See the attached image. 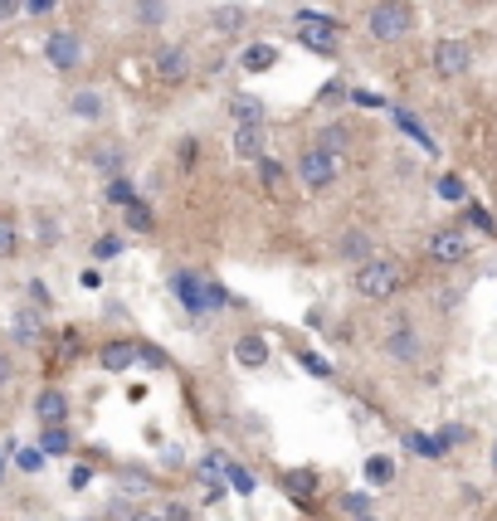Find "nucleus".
Returning <instances> with one entry per match:
<instances>
[{
    "label": "nucleus",
    "mask_w": 497,
    "mask_h": 521,
    "mask_svg": "<svg viewBox=\"0 0 497 521\" xmlns=\"http://www.w3.org/2000/svg\"><path fill=\"white\" fill-rule=\"evenodd\" d=\"M439 195H444V200H454V205H459V200H468L463 176H439Z\"/></svg>",
    "instance_id": "33"
},
{
    "label": "nucleus",
    "mask_w": 497,
    "mask_h": 521,
    "mask_svg": "<svg viewBox=\"0 0 497 521\" xmlns=\"http://www.w3.org/2000/svg\"><path fill=\"white\" fill-rule=\"evenodd\" d=\"M108 200H113V205H132V200H137V190L127 186L122 176H113V181H108Z\"/></svg>",
    "instance_id": "36"
},
{
    "label": "nucleus",
    "mask_w": 497,
    "mask_h": 521,
    "mask_svg": "<svg viewBox=\"0 0 497 521\" xmlns=\"http://www.w3.org/2000/svg\"><path fill=\"white\" fill-rule=\"evenodd\" d=\"M39 448H44L49 458H64V453L74 448V434H69L64 424H39Z\"/></svg>",
    "instance_id": "21"
},
{
    "label": "nucleus",
    "mask_w": 497,
    "mask_h": 521,
    "mask_svg": "<svg viewBox=\"0 0 497 521\" xmlns=\"http://www.w3.org/2000/svg\"><path fill=\"white\" fill-rule=\"evenodd\" d=\"M405 444H410V453H420V458H439V453H449V444H444L439 434H405Z\"/></svg>",
    "instance_id": "28"
},
{
    "label": "nucleus",
    "mask_w": 497,
    "mask_h": 521,
    "mask_svg": "<svg viewBox=\"0 0 497 521\" xmlns=\"http://www.w3.org/2000/svg\"><path fill=\"white\" fill-rule=\"evenodd\" d=\"M264 132L268 127H234V156L239 161H259L264 156Z\"/></svg>",
    "instance_id": "20"
},
{
    "label": "nucleus",
    "mask_w": 497,
    "mask_h": 521,
    "mask_svg": "<svg viewBox=\"0 0 497 521\" xmlns=\"http://www.w3.org/2000/svg\"><path fill=\"white\" fill-rule=\"evenodd\" d=\"M127 521H166V517H156V512H132Z\"/></svg>",
    "instance_id": "50"
},
{
    "label": "nucleus",
    "mask_w": 497,
    "mask_h": 521,
    "mask_svg": "<svg viewBox=\"0 0 497 521\" xmlns=\"http://www.w3.org/2000/svg\"><path fill=\"white\" fill-rule=\"evenodd\" d=\"M142 366L161 371V366H166V351H161V346H142Z\"/></svg>",
    "instance_id": "42"
},
{
    "label": "nucleus",
    "mask_w": 497,
    "mask_h": 521,
    "mask_svg": "<svg viewBox=\"0 0 497 521\" xmlns=\"http://www.w3.org/2000/svg\"><path fill=\"white\" fill-rule=\"evenodd\" d=\"M234 361L244 366V371H259L268 361V341L264 336H254V332H244L239 341H234Z\"/></svg>",
    "instance_id": "18"
},
{
    "label": "nucleus",
    "mask_w": 497,
    "mask_h": 521,
    "mask_svg": "<svg viewBox=\"0 0 497 521\" xmlns=\"http://www.w3.org/2000/svg\"><path fill=\"white\" fill-rule=\"evenodd\" d=\"M15 10H25V0H0V20H10Z\"/></svg>",
    "instance_id": "48"
},
{
    "label": "nucleus",
    "mask_w": 497,
    "mask_h": 521,
    "mask_svg": "<svg viewBox=\"0 0 497 521\" xmlns=\"http://www.w3.org/2000/svg\"><path fill=\"white\" fill-rule=\"evenodd\" d=\"M137 361H142V346H137V341H108V346H103V351H98V366H103V371H132V366H137Z\"/></svg>",
    "instance_id": "12"
},
{
    "label": "nucleus",
    "mask_w": 497,
    "mask_h": 521,
    "mask_svg": "<svg viewBox=\"0 0 497 521\" xmlns=\"http://www.w3.org/2000/svg\"><path fill=\"white\" fill-rule=\"evenodd\" d=\"M381 356L385 361H395V366H420L424 361V336L415 327V317H390V327L381 336Z\"/></svg>",
    "instance_id": "5"
},
{
    "label": "nucleus",
    "mask_w": 497,
    "mask_h": 521,
    "mask_svg": "<svg viewBox=\"0 0 497 521\" xmlns=\"http://www.w3.org/2000/svg\"><path fill=\"white\" fill-rule=\"evenodd\" d=\"M10 336H15V346H39L44 341V317H39L35 307H20L10 317Z\"/></svg>",
    "instance_id": "14"
},
{
    "label": "nucleus",
    "mask_w": 497,
    "mask_h": 521,
    "mask_svg": "<svg viewBox=\"0 0 497 521\" xmlns=\"http://www.w3.org/2000/svg\"><path fill=\"white\" fill-rule=\"evenodd\" d=\"M59 0H25V15H49Z\"/></svg>",
    "instance_id": "45"
},
{
    "label": "nucleus",
    "mask_w": 497,
    "mask_h": 521,
    "mask_svg": "<svg viewBox=\"0 0 497 521\" xmlns=\"http://www.w3.org/2000/svg\"><path fill=\"white\" fill-rule=\"evenodd\" d=\"M493 468H497V444H493Z\"/></svg>",
    "instance_id": "52"
},
{
    "label": "nucleus",
    "mask_w": 497,
    "mask_h": 521,
    "mask_svg": "<svg viewBox=\"0 0 497 521\" xmlns=\"http://www.w3.org/2000/svg\"><path fill=\"white\" fill-rule=\"evenodd\" d=\"M342 171H346L342 151H327L322 142H312V147L298 151V181H303V190H312V195L332 190L342 181Z\"/></svg>",
    "instance_id": "2"
},
{
    "label": "nucleus",
    "mask_w": 497,
    "mask_h": 521,
    "mask_svg": "<svg viewBox=\"0 0 497 521\" xmlns=\"http://www.w3.org/2000/svg\"><path fill=\"white\" fill-rule=\"evenodd\" d=\"M127 244H122V234H98V244H93V259H117Z\"/></svg>",
    "instance_id": "32"
},
{
    "label": "nucleus",
    "mask_w": 497,
    "mask_h": 521,
    "mask_svg": "<svg viewBox=\"0 0 497 521\" xmlns=\"http://www.w3.org/2000/svg\"><path fill=\"white\" fill-rule=\"evenodd\" d=\"M210 25H215V30H239V25H244V10H234V5H220V10H215V15H210Z\"/></svg>",
    "instance_id": "31"
},
{
    "label": "nucleus",
    "mask_w": 497,
    "mask_h": 521,
    "mask_svg": "<svg viewBox=\"0 0 497 521\" xmlns=\"http://www.w3.org/2000/svg\"><path fill=\"white\" fill-rule=\"evenodd\" d=\"M152 78L166 83V88H181L191 78V49L186 44H161L152 54Z\"/></svg>",
    "instance_id": "8"
},
{
    "label": "nucleus",
    "mask_w": 497,
    "mask_h": 521,
    "mask_svg": "<svg viewBox=\"0 0 497 521\" xmlns=\"http://www.w3.org/2000/svg\"><path fill=\"white\" fill-rule=\"evenodd\" d=\"M10 380H15V361L0 351V385H10Z\"/></svg>",
    "instance_id": "47"
},
{
    "label": "nucleus",
    "mask_w": 497,
    "mask_h": 521,
    "mask_svg": "<svg viewBox=\"0 0 497 521\" xmlns=\"http://www.w3.org/2000/svg\"><path fill=\"white\" fill-rule=\"evenodd\" d=\"M171 293H176V302L191 312L195 322H200V317H215V312L230 307L225 283H215V278H205V273H191V268H176V273H171Z\"/></svg>",
    "instance_id": "1"
},
{
    "label": "nucleus",
    "mask_w": 497,
    "mask_h": 521,
    "mask_svg": "<svg viewBox=\"0 0 497 521\" xmlns=\"http://www.w3.org/2000/svg\"><path fill=\"white\" fill-rule=\"evenodd\" d=\"M298 361H303V366H307V371H312V375H322V380H332V361H322L317 351H303Z\"/></svg>",
    "instance_id": "37"
},
{
    "label": "nucleus",
    "mask_w": 497,
    "mask_h": 521,
    "mask_svg": "<svg viewBox=\"0 0 497 521\" xmlns=\"http://www.w3.org/2000/svg\"><path fill=\"white\" fill-rule=\"evenodd\" d=\"M390 112H395V122H400V127H405V132L415 137V142H424V151H429V156L439 151V147H434V137H429V132H424V127H420V117H410V112H405V108H390Z\"/></svg>",
    "instance_id": "29"
},
{
    "label": "nucleus",
    "mask_w": 497,
    "mask_h": 521,
    "mask_svg": "<svg viewBox=\"0 0 497 521\" xmlns=\"http://www.w3.org/2000/svg\"><path fill=\"white\" fill-rule=\"evenodd\" d=\"M424 254L434 263H463L473 254V239H468L463 224H444V229H434V234L424 239Z\"/></svg>",
    "instance_id": "7"
},
{
    "label": "nucleus",
    "mask_w": 497,
    "mask_h": 521,
    "mask_svg": "<svg viewBox=\"0 0 497 521\" xmlns=\"http://www.w3.org/2000/svg\"><path fill=\"white\" fill-rule=\"evenodd\" d=\"M161 517H166V521H191L195 512H191V507H186V502H171V507H166Z\"/></svg>",
    "instance_id": "43"
},
{
    "label": "nucleus",
    "mask_w": 497,
    "mask_h": 521,
    "mask_svg": "<svg viewBox=\"0 0 497 521\" xmlns=\"http://www.w3.org/2000/svg\"><path fill=\"white\" fill-rule=\"evenodd\" d=\"M44 59H49V69L74 74L78 64H83V39H78L74 30H54V35L44 39Z\"/></svg>",
    "instance_id": "9"
},
{
    "label": "nucleus",
    "mask_w": 497,
    "mask_h": 521,
    "mask_svg": "<svg viewBox=\"0 0 497 521\" xmlns=\"http://www.w3.org/2000/svg\"><path fill=\"white\" fill-rule=\"evenodd\" d=\"M15 458H20V468H25V473H39L49 453H44V448H15Z\"/></svg>",
    "instance_id": "35"
},
{
    "label": "nucleus",
    "mask_w": 497,
    "mask_h": 521,
    "mask_svg": "<svg viewBox=\"0 0 497 521\" xmlns=\"http://www.w3.org/2000/svg\"><path fill=\"white\" fill-rule=\"evenodd\" d=\"M317 142H322L327 151H342V156H346V147H351V127H346L342 117H332V122L317 132Z\"/></svg>",
    "instance_id": "25"
},
{
    "label": "nucleus",
    "mask_w": 497,
    "mask_h": 521,
    "mask_svg": "<svg viewBox=\"0 0 497 521\" xmlns=\"http://www.w3.org/2000/svg\"><path fill=\"white\" fill-rule=\"evenodd\" d=\"M337 259H346L351 268L376 259V239H371L366 229H346V234H337Z\"/></svg>",
    "instance_id": "11"
},
{
    "label": "nucleus",
    "mask_w": 497,
    "mask_h": 521,
    "mask_svg": "<svg viewBox=\"0 0 497 521\" xmlns=\"http://www.w3.org/2000/svg\"><path fill=\"white\" fill-rule=\"evenodd\" d=\"M69 112L83 117V122H103L108 103H103V93H98V88H74V93H69Z\"/></svg>",
    "instance_id": "17"
},
{
    "label": "nucleus",
    "mask_w": 497,
    "mask_h": 521,
    "mask_svg": "<svg viewBox=\"0 0 497 521\" xmlns=\"http://www.w3.org/2000/svg\"><path fill=\"white\" fill-rule=\"evenodd\" d=\"M230 122H234V127H264L268 108L254 98V93H234V98H230Z\"/></svg>",
    "instance_id": "15"
},
{
    "label": "nucleus",
    "mask_w": 497,
    "mask_h": 521,
    "mask_svg": "<svg viewBox=\"0 0 497 521\" xmlns=\"http://www.w3.org/2000/svg\"><path fill=\"white\" fill-rule=\"evenodd\" d=\"M434 69L444 78H463L473 69V44L468 39H439L434 44Z\"/></svg>",
    "instance_id": "10"
},
{
    "label": "nucleus",
    "mask_w": 497,
    "mask_h": 521,
    "mask_svg": "<svg viewBox=\"0 0 497 521\" xmlns=\"http://www.w3.org/2000/svg\"><path fill=\"white\" fill-rule=\"evenodd\" d=\"M439 439H444V444L454 448V444H459V439H468V429H459V424H449V429H444V434H439Z\"/></svg>",
    "instance_id": "46"
},
{
    "label": "nucleus",
    "mask_w": 497,
    "mask_h": 521,
    "mask_svg": "<svg viewBox=\"0 0 497 521\" xmlns=\"http://www.w3.org/2000/svg\"><path fill=\"white\" fill-rule=\"evenodd\" d=\"M35 419H39V424H64V419H69V395H64V390H54V385H49V390H39V395H35Z\"/></svg>",
    "instance_id": "16"
},
{
    "label": "nucleus",
    "mask_w": 497,
    "mask_h": 521,
    "mask_svg": "<svg viewBox=\"0 0 497 521\" xmlns=\"http://www.w3.org/2000/svg\"><path fill=\"white\" fill-rule=\"evenodd\" d=\"M342 507H346V512H356V517H366V512H371V502H366L361 492H346V497H342Z\"/></svg>",
    "instance_id": "40"
},
{
    "label": "nucleus",
    "mask_w": 497,
    "mask_h": 521,
    "mask_svg": "<svg viewBox=\"0 0 497 521\" xmlns=\"http://www.w3.org/2000/svg\"><path fill=\"white\" fill-rule=\"evenodd\" d=\"M288 492L293 497H317V478L312 473H288Z\"/></svg>",
    "instance_id": "34"
},
{
    "label": "nucleus",
    "mask_w": 497,
    "mask_h": 521,
    "mask_svg": "<svg viewBox=\"0 0 497 521\" xmlns=\"http://www.w3.org/2000/svg\"><path fill=\"white\" fill-rule=\"evenodd\" d=\"M259 181H264V190H278L288 186V171H283V161H273V156H259Z\"/></svg>",
    "instance_id": "27"
},
{
    "label": "nucleus",
    "mask_w": 497,
    "mask_h": 521,
    "mask_svg": "<svg viewBox=\"0 0 497 521\" xmlns=\"http://www.w3.org/2000/svg\"><path fill=\"white\" fill-rule=\"evenodd\" d=\"M25 249V229H20V215L15 210H0V259H15Z\"/></svg>",
    "instance_id": "19"
},
{
    "label": "nucleus",
    "mask_w": 497,
    "mask_h": 521,
    "mask_svg": "<svg viewBox=\"0 0 497 521\" xmlns=\"http://www.w3.org/2000/svg\"><path fill=\"white\" fill-rule=\"evenodd\" d=\"M230 483H234V492H244V497H249V492H254V473H249V468H239V463H234V473H230Z\"/></svg>",
    "instance_id": "38"
},
{
    "label": "nucleus",
    "mask_w": 497,
    "mask_h": 521,
    "mask_svg": "<svg viewBox=\"0 0 497 521\" xmlns=\"http://www.w3.org/2000/svg\"><path fill=\"white\" fill-rule=\"evenodd\" d=\"M298 25V39H303L312 54H337V39H342V25L332 15H317V10H298L293 15Z\"/></svg>",
    "instance_id": "6"
},
{
    "label": "nucleus",
    "mask_w": 497,
    "mask_h": 521,
    "mask_svg": "<svg viewBox=\"0 0 497 521\" xmlns=\"http://www.w3.org/2000/svg\"><path fill=\"white\" fill-rule=\"evenodd\" d=\"M366 30L376 44H400V39L415 35V10H410V0H376L371 10H366Z\"/></svg>",
    "instance_id": "3"
},
{
    "label": "nucleus",
    "mask_w": 497,
    "mask_h": 521,
    "mask_svg": "<svg viewBox=\"0 0 497 521\" xmlns=\"http://www.w3.org/2000/svg\"><path fill=\"white\" fill-rule=\"evenodd\" d=\"M230 473H234V463H230V453L225 448H210V453H200V463H195V478L200 483H230Z\"/></svg>",
    "instance_id": "13"
},
{
    "label": "nucleus",
    "mask_w": 497,
    "mask_h": 521,
    "mask_svg": "<svg viewBox=\"0 0 497 521\" xmlns=\"http://www.w3.org/2000/svg\"><path fill=\"white\" fill-rule=\"evenodd\" d=\"M0 483H5V448H0Z\"/></svg>",
    "instance_id": "51"
},
{
    "label": "nucleus",
    "mask_w": 497,
    "mask_h": 521,
    "mask_svg": "<svg viewBox=\"0 0 497 521\" xmlns=\"http://www.w3.org/2000/svg\"><path fill=\"white\" fill-rule=\"evenodd\" d=\"M351 283H356V293H361V298L390 302L400 288H405V268H400L395 259H381V254H376V259L356 263V278H351Z\"/></svg>",
    "instance_id": "4"
},
{
    "label": "nucleus",
    "mask_w": 497,
    "mask_h": 521,
    "mask_svg": "<svg viewBox=\"0 0 497 521\" xmlns=\"http://www.w3.org/2000/svg\"><path fill=\"white\" fill-rule=\"evenodd\" d=\"M88 483H93V468H83V463H78V468H69V487H74V492H83Z\"/></svg>",
    "instance_id": "41"
},
{
    "label": "nucleus",
    "mask_w": 497,
    "mask_h": 521,
    "mask_svg": "<svg viewBox=\"0 0 497 521\" xmlns=\"http://www.w3.org/2000/svg\"><path fill=\"white\" fill-rule=\"evenodd\" d=\"M30 298H35L39 307H49V293H44V288H39V278H35V283H30Z\"/></svg>",
    "instance_id": "49"
},
{
    "label": "nucleus",
    "mask_w": 497,
    "mask_h": 521,
    "mask_svg": "<svg viewBox=\"0 0 497 521\" xmlns=\"http://www.w3.org/2000/svg\"><path fill=\"white\" fill-rule=\"evenodd\" d=\"M122 215H127V229H137V234H152L156 229V215H152V205L137 195L132 205H122Z\"/></svg>",
    "instance_id": "24"
},
{
    "label": "nucleus",
    "mask_w": 497,
    "mask_h": 521,
    "mask_svg": "<svg viewBox=\"0 0 497 521\" xmlns=\"http://www.w3.org/2000/svg\"><path fill=\"white\" fill-rule=\"evenodd\" d=\"M176 156H181V166H186V171H191L195 161H200V142H195V137H186V142H181V147H176Z\"/></svg>",
    "instance_id": "39"
},
{
    "label": "nucleus",
    "mask_w": 497,
    "mask_h": 521,
    "mask_svg": "<svg viewBox=\"0 0 497 521\" xmlns=\"http://www.w3.org/2000/svg\"><path fill=\"white\" fill-rule=\"evenodd\" d=\"M468 220L478 224L483 234H493V215H488V210H478V205H473V210H468Z\"/></svg>",
    "instance_id": "44"
},
{
    "label": "nucleus",
    "mask_w": 497,
    "mask_h": 521,
    "mask_svg": "<svg viewBox=\"0 0 497 521\" xmlns=\"http://www.w3.org/2000/svg\"><path fill=\"white\" fill-rule=\"evenodd\" d=\"M239 64H244V74H268V69L278 64V49H273V44H249V49L239 54Z\"/></svg>",
    "instance_id": "22"
},
{
    "label": "nucleus",
    "mask_w": 497,
    "mask_h": 521,
    "mask_svg": "<svg viewBox=\"0 0 497 521\" xmlns=\"http://www.w3.org/2000/svg\"><path fill=\"white\" fill-rule=\"evenodd\" d=\"M93 161H98V171L113 181V176H122V147H98L93 151Z\"/></svg>",
    "instance_id": "30"
},
{
    "label": "nucleus",
    "mask_w": 497,
    "mask_h": 521,
    "mask_svg": "<svg viewBox=\"0 0 497 521\" xmlns=\"http://www.w3.org/2000/svg\"><path fill=\"white\" fill-rule=\"evenodd\" d=\"M132 25L161 30L166 25V0H132Z\"/></svg>",
    "instance_id": "23"
},
{
    "label": "nucleus",
    "mask_w": 497,
    "mask_h": 521,
    "mask_svg": "<svg viewBox=\"0 0 497 521\" xmlns=\"http://www.w3.org/2000/svg\"><path fill=\"white\" fill-rule=\"evenodd\" d=\"M366 483H371V487H390V483H395V458L371 453V458H366Z\"/></svg>",
    "instance_id": "26"
}]
</instances>
